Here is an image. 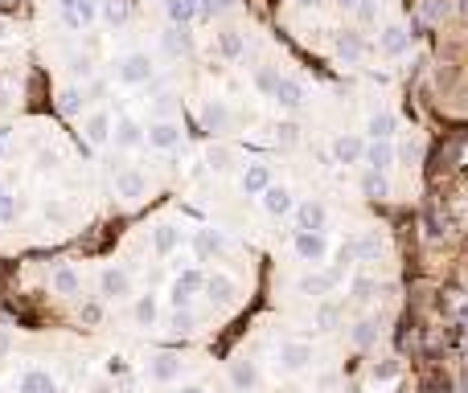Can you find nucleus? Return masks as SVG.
<instances>
[{"label": "nucleus", "mask_w": 468, "mask_h": 393, "mask_svg": "<svg viewBox=\"0 0 468 393\" xmlns=\"http://www.w3.org/2000/svg\"><path fill=\"white\" fill-rule=\"evenodd\" d=\"M201 287H206V274H201L197 266H185V270L173 279V291H169V304H173V311H181V307L193 304V295H201Z\"/></svg>", "instance_id": "obj_1"}, {"label": "nucleus", "mask_w": 468, "mask_h": 393, "mask_svg": "<svg viewBox=\"0 0 468 393\" xmlns=\"http://www.w3.org/2000/svg\"><path fill=\"white\" fill-rule=\"evenodd\" d=\"M115 78H119L124 87H144V82H152V58H148V53H124V58L115 62Z\"/></svg>", "instance_id": "obj_2"}, {"label": "nucleus", "mask_w": 468, "mask_h": 393, "mask_svg": "<svg viewBox=\"0 0 468 393\" xmlns=\"http://www.w3.org/2000/svg\"><path fill=\"white\" fill-rule=\"evenodd\" d=\"M99 295L103 299H128L132 295V279L124 266H103L99 270Z\"/></svg>", "instance_id": "obj_3"}, {"label": "nucleus", "mask_w": 468, "mask_h": 393, "mask_svg": "<svg viewBox=\"0 0 468 393\" xmlns=\"http://www.w3.org/2000/svg\"><path fill=\"white\" fill-rule=\"evenodd\" d=\"M111 143L119 152H136V148H144V128L132 115H119V119H111Z\"/></svg>", "instance_id": "obj_4"}, {"label": "nucleus", "mask_w": 468, "mask_h": 393, "mask_svg": "<svg viewBox=\"0 0 468 393\" xmlns=\"http://www.w3.org/2000/svg\"><path fill=\"white\" fill-rule=\"evenodd\" d=\"M144 143L156 148V152H173V148L181 143V128H177L173 119H156V123L144 128Z\"/></svg>", "instance_id": "obj_5"}, {"label": "nucleus", "mask_w": 468, "mask_h": 393, "mask_svg": "<svg viewBox=\"0 0 468 393\" xmlns=\"http://www.w3.org/2000/svg\"><path fill=\"white\" fill-rule=\"evenodd\" d=\"M292 246H296V254H300V262H325L328 254V238L325 234H308V229H296V238H292Z\"/></svg>", "instance_id": "obj_6"}, {"label": "nucleus", "mask_w": 468, "mask_h": 393, "mask_svg": "<svg viewBox=\"0 0 468 393\" xmlns=\"http://www.w3.org/2000/svg\"><path fill=\"white\" fill-rule=\"evenodd\" d=\"M259 201H263V209H267L271 218H287V213L296 209V197H292V189H287V184H276V180H271V184L259 193Z\"/></svg>", "instance_id": "obj_7"}, {"label": "nucleus", "mask_w": 468, "mask_h": 393, "mask_svg": "<svg viewBox=\"0 0 468 393\" xmlns=\"http://www.w3.org/2000/svg\"><path fill=\"white\" fill-rule=\"evenodd\" d=\"M280 369L283 373H300V369H308L312 365V344H304V340H287L280 344Z\"/></svg>", "instance_id": "obj_8"}, {"label": "nucleus", "mask_w": 468, "mask_h": 393, "mask_svg": "<svg viewBox=\"0 0 468 393\" xmlns=\"http://www.w3.org/2000/svg\"><path fill=\"white\" fill-rule=\"evenodd\" d=\"M115 193L124 197V201H140L144 193H148V176L140 168H119L115 173Z\"/></svg>", "instance_id": "obj_9"}, {"label": "nucleus", "mask_w": 468, "mask_h": 393, "mask_svg": "<svg viewBox=\"0 0 468 393\" xmlns=\"http://www.w3.org/2000/svg\"><path fill=\"white\" fill-rule=\"evenodd\" d=\"M292 213H296V225H300V229H308V234H321V229H325V221H328V209L321 205V201H304V205H296Z\"/></svg>", "instance_id": "obj_10"}, {"label": "nucleus", "mask_w": 468, "mask_h": 393, "mask_svg": "<svg viewBox=\"0 0 468 393\" xmlns=\"http://www.w3.org/2000/svg\"><path fill=\"white\" fill-rule=\"evenodd\" d=\"M362 156H366V143L358 135H337L333 139V160L337 164H362Z\"/></svg>", "instance_id": "obj_11"}, {"label": "nucleus", "mask_w": 468, "mask_h": 393, "mask_svg": "<svg viewBox=\"0 0 468 393\" xmlns=\"http://www.w3.org/2000/svg\"><path fill=\"white\" fill-rule=\"evenodd\" d=\"M148 377H152L156 385H169V381H177V377H181V360H177V356H169V352H160V356H152V360H148Z\"/></svg>", "instance_id": "obj_12"}, {"label": "nucleus", "mask_w": 468, "mask_h": 393, "mask_svg": "<svg viewBox=\"0 0 468 393\" xmlns=\"http://www.w3.org/2000/svg\"><path fill=\"white\" fill-rule=\"evenodd\" d=\"M362 160L370 164V173H386V168L394 164V143H390V139H370V148H366Z\"/></svg>", "instance_id": "obj_13"}, {"label": "nucleus", "mask_w": 468, "mask_h": 393, "mask_svg": "<svg viewBox=\"0 0 468 393\" xmlns=\"http://www.w3.org/2000/svg\"><path fill=\"white\" fill-rule=\"evenodd\" d=\"M201 295H206L210 304H231V299H234V279H231V274H206Z\"/></svg>", "instance_id": "obj_14"}, {"label": "nucleus", "mask_w": 468, "mask_h": 393, "mask_svg": "<svg viewBox=\"0 0 468 393\" xmlns=\"http://www.w3.org/2000/svg\"><path fill=\"white\" fill-rule=\"evenodd\" d=\"M49 287H53L58 295H78V291H83V279H78V270H74L70 262H62V266L49 274Z\"/></svg>", "instance_id": "obj_15"}, {"label": "nucleus", "mask_w": 468, "mask_h": 393, "mask_svg": "<svg viewBox=\"0 0 468 393\" xmlns=\"http://www.w3.org/2000/svg\"><path fill=\"white\" fill-rule=\"evenodd\" d=\"M132 320H136L140 328H152V324L160 320V299H156L152 291H144V295H136V304H132Z\"/></svg>", "instance_id": "obj_16"}, {"label": "nucleus", "mask_w": 468, "mask_h": 393, "mask_svg": "<svg viewBox=\"0 0 468 393\" xmlns=\"http://www.w3.org/2000/svg\"><path fill=\"white\" fill-rule=\"evenodd\" d=\"M49 390H58V381L49 377V369H25V373H21L17 393H49Z\"/></svg>", "instance_id": "obj_17"}, {"label": "nucleus", "mask_w": 468, "mask_h": 393, "mask_svg": "<svg viewBox=\"0 0 468 393\" xmlns=\"http://www.w3.org/2000/svg\"><path fill=\"white\" fill-rule=\"evenodd\" d=\"M231 385H234V393H251L259 385V369H255L251 360H234L231 365Z\"/></svg>", "instance_id": "obj_18"}, {"label": "nucleus", "mask_w": 468, "mask_h": 393, "mask_svg": "<svg viewBox=\"0 0 468 393\" xmlns=\"http://www.w3.org/2000/svg\"><path fill=\"white\" fill-rule=\"evenodd\" d=\"M165 17H169V25L185 29L189 21H197V0H165Z\"/></svg>", "instance_id": "obj_19"}, {"label": "nucleus", "mask_w": 468, "mask_h": 393, "mask_svg": "<svg viewBox=\"0 0 468 393\" xmlns=\"http://www.w3.org/2000/svg\"><path fill=\"white\" fill-rule=\"evenodd\" d=\"M267 184H271V168L267 164H246V173H242V193L246 197H259Z\"/></svg>", "instance_id": "obj_20"}, {"label": "nucleus", "mask_w": 468, "mask_h": 393, "mask_svg": "<svg viewBox=\"0 0 468 393\" xmlns=\"http://www.w3.org/2000/svg\"><path fill=\"white\" fill-rule=\"evenodd\" d=\"M271 98H276L280 107H287V111H296V107L304 103V87H300L296 78H280V82H276V90H271Z\"/></svg>", "instance_id": "obj_21"}, {"label": "nucleus", "mask_w": 468, "mask_h": 393, "mask_svg": "<svg viewBox=\"0 0 468 393\" xmlns=\"http://www.w3.org/2000/svg\"><path fill=\"white\" fill-rule=\"evenodd\" d=\"M83 131H87V139L91 143H111V115L107 111H94V115H87V123H83Z\"/></svg>", "instance_id": "obj_22"}, {"label": "nucleus", "mask_w": 468, "mask_h": 393, "mask_svg": "<svg viewBox=\"0 0 468 393\" xmlns=\"http://www.w3.org/2000/svg\"><path fill=\"white\" fill-rule=\"evenodd\" d=\"M218 250H222V238L214 229H193V254H197V262H210Z\"/></svg>", "instance_id": "obj_23"}, {"label": "nucleus", "mask_w": 468, "mask_h": 393, "mask_svg": "<svg viewBox=\"0 0 468 393\" xmlns=\"http://www.w3.org/2000/svg\"><path fill=\"white\" fill-rule=\"evenodd\" d=\"M201 123H206V131H226V123H231V111H226V103L210 98V103L201 107Z\"/></svg>", "instance_id": "obj_24"}, {"label": "nucleus", "mask_w": 468, "mask_h": 393, "mask_svg": "<svg viewBox=\"0 0 468 393\" xmlns=\"http://www.w3.org/2000/svg\"><path fill=\"white\" fill-rule=\"evenodd\" d=\"M177 246H181V229L177 225H156L152 229V250L156 254H173Z\"/></svg>", "instance_id": "obj_25"}, {"label": "nucleus", "mask_w": 468, "mask_h": 393, "mask_svg": "<svg viewBox=\"0 0 468 393\" xmlns=\"http://www.w3.org/2000/svg\"><path fill=\"white\" fill-rule=\"evenodd\" d=\"M378 49H382L386 58H399V53L407 49V29H399V25L382 29V37H378Z\"/></svg>", "instance_id": "obj_26"}, {"label": "nucleus", "mask_w": 468, "mask_h": 393, "mask_svg": "<svg viewBox=\"0 0 468 393\" xmlns=\"http://www.w3.org/2000/svg\"><path fill=\"white\" fill-rule=\"evenodd\" d=\"M337 53H341L345 62H358V58L366 53V42H362V33H353V29H349V33H341V37H337Z\"/></svg>", "instance_id": "obj_27"}, {"label": "nucleus", "mask_w": 468, "mask_h": 393, "mask_svg": "<svg viewBox=\"0 0 468 393\" xmlns=\"http://www.w3.org/2000/svg\"><path fill=\"white\" fill-rule=\"evenodd\" d=\"M349 246H353V259H358V262H374V259H378V250H382L378 234H362V238H353Z\"/></svg>", "instance_id": "obj_28"}, {"label": "nucleus", "mask_w": 468, "mask_h": 393, "mask_svg": "<svg viewBox=\"0 0 468 393\" xmlns=\"http://www.w3.org/2000/svg\"><path fill=\"white\" fill-rule=\"evenodd\" d=\"M296 291L300 295H325V291H333V279L328 274H304V279H296Z\"/></svg>", "instance_id": "obj_29"}, {"label": "nucleus", "mask_w": 468, "mask_h": 393, "mask_svg": "<svg viewBox=\"0 0 468 393\" xmlns=\"http://www.w3.org/2000/svg\"><path fill=\"white\" fill-rule=\"evenodd\" d=\"M394 128H399V119L394 115H370V123H366V131H370V139H390L394 135Z\"/></svg>", "instance_id": "obj_30"}, {"label": "nucleus", "mask_w": 468, "mask_h": 393, "mask_svg": "<svg viewBox=\"0 0 468 393\" xmlns=\"http://www.w3.org/2000/svg\"><path fill=\"white\" fill-rule=\"evenodd\" d=\"M337 324H341V304L337 299H325V304L317 307V328L321 332H333Z\"/></svg>", "instance_id": "obj_31"}, {"label": "nucleus", "mask_w": 468, "mask_h": 393, "mask_svg": "<svg viewBox=\"0 0 468 393\" xmlns=\"http://www.w3.org/2000/svg\"><path fill=\"white\" fill-rule=\"evenodd\" d=\"M83 103H87V90H78V87H66L62 94H58L62 115H78V111H83Z\"/></svg>", "instance_id": "obj_32"}, {"label": "nucleus", "mask_w": 468, "mask_h": 393, "mask_svg": "<svg viewBox=\"0 0 468 393\" xmlns=\"http://www.w3.org/2000/svg\"><path fill=\"white\" fill-rule=\"evenodd\" d=\"M206 164H210L214 173H231V168H234V152H231V148H222V143H214V148L206 152Z\"/></svg>", "instance_id": "obj_33"}, {"label": "nucleus", "mask_w": 468, "mask_h": 393, "mask_svg": "<svg viewBox=\"0 0 468 393\" xmlns=\"http://www.w3.org/2000/svg\"><path fill=\"white\" fill-rule=\"evenodd\" d=\"M99 17H103L107 25H124V21H128V0H103V4H99Z\"/></svg>", "instance_id": "obj_34"}, {"label": "nucleus", "mask_w": 468, "mask_h": 393, "mask_svg": "<svg viewBox=\"0 0 468 393\" xmlns=\"http://www.w3.org/2000/svg\"><path fill=\"white\" fill-rule=\"evenodd\" d=\"M197 328V315L189 311V307H181V311H169V332H177V336H189Z\"/></svg>", "instance_id": "obj_35"}, {"label": "nucleus", "mask_w": 468, "mask_h": 393, "mask_svg": "<svg viewBox=\"0 0 468 393\" xmlns=\"http://www.w3.org/2000/svg\"><path fill=\"white\" fill-rule=\"evenodd\" d=\"M218 53H222V58H242V33H234V29H222V33H218Z\"/></svg>", "instance_id": "obj_36"}, {"label": "nucleus", "mask_w": 468, "mask_h": 393, "mask_svg": "<svg viewBox=\"0 0 468 393\" xmlns=\"http://www.w3.org/2000/svg\"><path fill=\"white\" fill-rule=\"evenodd\" d=\"M374 340H378V324H374V320L353 324V344H358V349H370Z\"/></svg>", "instance_id": "obj_37"}, {"label": "nucleus", "mask_w": 468, "mask_h": 393, "mask_svg": "<svg viewBox=\"0 0 468 393\" xmlns=\"http://www.w3.org/2000/svg\"><path fill=\"white\" fill-rule=\"evenodd\" d=\"M362 189H366V197H386V193H390L382 173H366V176H362Z\"/></svg>", "instance_id": "obj_38"}, {"label": "nucleus", "mask_w": 468, "mask_h": 393, "mask_svg": "<svg viewBox=\"0 0 468 393\" xmlns=\"http://www.w3.org/2000/svg\"><path fill=\"white\" fill-rule=\"evenodd\" d=\"M226 8H234V0H197V17H218V12H226Z\"/></svg>", "instance_id": "obj_39"}, {"label": "nucleus", "mask_w": 468, "mask_h": 393, "mask_svg": "<svg viewBox=\"0 0 468 393\" xmlns=\"http://www.w3.org/2000/svg\"><path fill=\"white\" fill-rule=\"evenodd\" d=\"M165 49H169V53H185V49H189L185 29H177V25H173V29L165 33Z\"/></svg>", "instance_id": "obj_40"}, {"label": "nucleus", "mask_w": 468, "mask_h": 393, "mask_svg": "<svg viewBox=\"0 0 468 393\" xmlns=\"http://www.w3.org/2000/svg\"><path fill=\"white\" fill-rule=\"evenodd\" d=\"M276 82H280V74H276L271 66H263V70H255V87L263 90V94H271V90H276Z\"/></svg>", "instance_id": "obj_41"}, {"label": "nucleus", "mask_w": 468, "mask_h": 393, "mask_svg": "<svg viewBox=\"0 0 468 393\" xmlns=\"http://www.w3.org/2000/svg\"><path fill=\"white\" fill-rule=\"evenodd\" d=\"M353 299H358V304H370V299H374V279H366V274L353 279Z\"/></svg>", "instance_id": "obj_42"}, {"label": "nucleus", "mask_w": 468, "mask_h": 393, "mask_svg": "<svg viewBox=\"0 0 468 393\" xmlns=\"http://www.w3.org/2000/svg\"><path fill=\"white\" fill-rule=\"evenodd\" d=\"M448 12H452L448 0H427V4H423V17H427V21H444Z\"/></svg>", "instance_id": "obj_43"}, {"label": "nucleus", "mask_w": 468, "mask_h": 393, "mask_svg": "<svg viewBox=\"0 0 468 393\" xmlns=\"http://www.w3.org/2000/svg\"><path fill=\"white\" fill-rule=\"evenodd\" d=\"M12 218H17V201H12V193L4 189V193H0V221H12Z\"/></svg>", "instance_id": "obj_44"}, {"label": "nucleus", "mask_w": 468, "mask_h": 393, "mask_svg": "<svg viewBox=\"0 0 468 393\" xmlns=\"http://www.w3.org/2000/svg\"><path fill=\"white\" fill-rule=\"evenodd\" d=\"M78 315H83L87 324H99V320H103V304H94V299H87V304L78 307Z\"/></svg>", "instance_id": "obj_45"}, {"label": "nucleus", "mask_w": 468, "mask_h": 393, "mask_svg": "<svg viewBox=\"0 0 468 393\" xmlns=\"http://www.w3.org/2000/svg\"><path fill=\"white\" fill-rule=\"evenodd\" d=\"M276 139H280V143H296V123H280V128H276Z\"/></svg>", "instance_id": "obj_46"}, {"label": "nucleus", "mask_w": 468, "mask_h": 393, "mask_svg": "<svg viewBox=\"0 0 468 393\" xmlns=\"http://www.w3.org/2000/svg\"><path fill=\"white\" fill-rule=\"evenodd\" d=\"M358 17H362V21H374V17H378L374 0H362V4H358Z\"/></svg>", "instance_id": "obj_47"}, {"label": "nucleus", "mask_w": 468, "mask_h": 393, "mask_svg": "<svg viewBox=\"0 0 468 393\" xmlns=\"http://www.w3.org/2000/svg\"><path fill=\"white\" fill-rule=\"evenodd\" d=\"M374 377H378V381H390V377H394V365H390V360H386V365H378Z\"/></svg>", "instance_id": "obj_48"}, {"label": "nucleus", "mask_w": 468, "mask_h": 393, "mask_svg": "<svg viewBox=\"0 0 468 393\" xmlns=\"http://www.w3.org/2000/svg\"><path fill=\"white\" fill-rule=\"evenodd\" d=\"M8 349H12V332H4V328H0V360L8 356Z\"/></svg>", "instance_id": "obj_49"}, {"label": "nucleus", "mask_w": 468, "mask_h": 393, "mask_svg": "<svg viewBox=\"0 0 468 393\" xmlns=\"http://www.w3.org/2000/svg\"><path fill=\"white\" fill-rule=\"evenodd\" d=\"M83 4H87V0H58V8H62V12H78Z\"/></svg>", "instance_id": "obj_50"}, {"label": "nucleus", "mask_w": 468, "mask_h": 393, "mask_svg": "<svg viewBox=\"0 0 468 393\" xmlns=\"http://www.w3.org/2000/svg\"><path fill=\"white\" fill-rule=\"evenodd\" d=\"M173 393H210L206 385H181V390H173Z\"/></svg>", "instance_id": "obj_51"}, {"label": "nucleus", "mask_w": 468, "mask_h": 393, "mask_svg": "<svg viewBox=\"0 0 468 393\" xmlns=\"http://www.w3.org/2000/svg\"><path fill=\"white\" fill-rule=\"evenodd\" d=\"M4 135H8V131L0 128V160H4Z\"/></svg>", "instance_id": "obj_52"}, {"label": "nucleus", "mask_w": 468, "mask_h": 393, "mask_svg": "<svg viewBox=\"0 0 468 393\" xmlns=\"http://www.w3.org/2000/svg\"><path fill=\"white\" fill-rule=\"evenodd\" d=\"M0 37H4V25H0Z\"/></svg>", "instance_id": "obj_53"}, {"label": "nucleus", "mask_w": 468, "mask_h": 393, "mask_svg": "<svg viewBox=\"0 0 468 393\" xmlns=\"http://www.w3.org/2000/svg\"><path fill=\"white\" fill-rule=\"evenodd\" d=\"M460 4H465V8H468V0H460Z\"/></svg>", "instance_id": "obj_54"}, {"label": "nucleus", "mask_w": 468, "mask_h": 393, "mask_svg": "<svg viewBox=\"0 0 468 393\" xmlns=\"http://www.w3.org/2000/svg\"><path fill=\"white\" fill-rule=\"evenodd\" d=\"M156 393H169V390H156Z\"/></svg>", "instance_id": "obj_55"}, {"label": "nucleus", "mask_w": 468, "mask_h": 393, "mask_svg": "<svg viewBox=\"0 0 468 393\" xmlns=\"http://www.w3.org/2000/svg\"><path fill=\"white\" fill-rule=\"evenodd\" d=\"M49 393H62V390H49Z\"/></svg>", "instance_id": "obj_56"}, {"label": "nucleus", "mask_w": 468, "mask_h": 393, "mask_svg": "<svg viewBox=\"0 0 468 393\" xmlns=\"http://www.w3.org/2000/svg\"><path fill=\"white\" fill-rule=\"evenodd\" d=\"M0 193H4V184H0Z\"/></svg>", "instance_id": "obj_57"}]
</instances>
